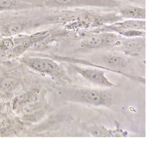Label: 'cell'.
<instances>
[{
  "mask_svg": "<svg viewBox=\"0 0 150 141\" xmlns=\"http://www.w3.org/2000/svg\"><path fill=\"white\" fill-rule=\"evenodd\" d=\"M47 92L33 88L16 95L12 102V109L24 123H36L44 117L48 109Z\"/></svg>",
  "mask_w": 150,
  "mask_h": 141,
  "instance_id": "cell-1",
  "label": "cell"
},
{
  "mask_svg": "<svg viewBox=\"0 0 150 141\" xmlns=\"http://www.w3.org/2000/svg\"><path fill=\"white\" fill-rule=\"evenodd\" d=\"M18 59L22 65L32 70L47 75L52 78L71 82V79L68 76L66 71L54 59L42 56V57L23 56Z\"/></svg>",
  "mask_w": 150,
  "mask_h": 141,
  "instance_id": "cell-2",
  "label": "cell"
},
{
  "mask_svg": "<svg viewBox=\"0 0 150 141\" xmlns=\"http://www.w3.org/2000/svg\"><path fill=\"white\" fill-rule=\"evenodd\" d=\"M59 20L60 16H53L31 19L5 21L0 25V34L2 37H14L33 31L45 24L55 23Z\"/></svg>",
  "mask_w": 150,
  "mask_h": 141,
  "instance_id": "cell-3",
  "label": "cell"
},
{
  "mask_svg": "<svg viewBox=\"0 0 150 141\" xmlns=\"http://www.w3.org/2000/svg\"><path fill=\"white\" fill-rule=\"evenodd\" d=\"M67 92L70 102L105 107L111 106L112 103V95L104 90L71 87Z\"/></svg>",
  "mask_w": 150,
  "mask_h": 141,
  "instance_id": "cell-4",
  "label": "cell"
},
{
  "mask_svg": "<svg viewBox=\"0 0 150 141\" xmlns=\"http://www.w3.org/2000/svg\"><path fill=\"white\" fill-rule=\"evenodd\" d=\"M123 37L112 32L89 33L83 36L78 44L77 50L90 51L108 47H117Z\"/></svg>",
  "mask_w": 150,
  "mask_h": 141,
  "instance_id": "cell-5",
  "label": "cell"
},
{
  "mask_svg": "<svg viewBox=\"0 0 150 141\" xmlns=\"http://www.w3.org/2000/svg\"><path fill=\"white\" fill-rule=\"evenodd\" d=\"M121 3L116 0H45L44 7L49 8H77L83 7L115 9Z\"/></svg>",
  "mask_w": 150,
  "mask_h": 141,
  "instance_id": "cell-6",
  "label": "cell"
},
{
  "mask_svg": "<svg viewBox=\"0 0 150 141\" xmlns=\"http://www.w3.org/2000/svg\"><path fill=\"white\" fill-rule=\"evenodd\" d=\"M52 30L38 32L31 35L25 34L13 37L14 42V47L7 59H15L20 57L25 52L29 50L33 45L43 40L52 34Z\"/></svg>",
  "mask_w": 150,
  "mask_h": 141,
  "instance_id": "cell-7",
  "label": "cell"
},
{
  "mask_svg": "<svg viewBox=\"0 0 150 141\" xmlns=\"http://www.w3.org/2000/svg\"><path fill=\"white\" fill-rule=\"evenodd\" d=\"M69 66L71 69L75 71L88 81L95 85L104 87L115 86L114 84L106 77L103 71L80 67L73 63H69Z\"/></svg>",
  "mask_w": 150,
  "mask_h": 141,
  "instance_id": "cell-8",
  "label": "cell"
},
{
  "mask_svg": "<svg viewBox=\"0 0 150 141\" xmlns=\"http://www.w3.org/2000/svg\"><path fill=\"white\" fill-rule=\"evenodd\" d=\"M103 63L108 68L110 69L115 73H119L127 76L135 80L141 81L140 78L135 77L133 76H129L122 72L121 70L126 68L129 63H130V59L128 56L124 55L120 52H110L105 55H103L102 57Z\"/></svg>",
  "mask_w": 150,
  "mask_h": 141,
  "instance_id": "cell-9",
  "label": "cell"
},
{
  "mask_svg": "<svg viewBox=\"0 0 150 141\" xmlns=\"http://www.w3.org/2000/svg\"><path fill=\"white\" fill-rule=\"evenodd\" d=\"M117 47L122 54L128 57L138 56L145 50V37H123Z\"/></svg>",
  "mask_w": 150,
  "mask_h": 141,
  "instance_id": "cell-10",
  "label": "cell"
},
{
  "mask_svg": "<svg viewBox=\"0 0 150 141\" xmlns=\"http://www.w3.org/2000/svg\"><path fill=\"white\" fill-rule=\"evenodd\" d=\"M24 123L18 117L7 115L0 118V137L19 135L24 131Z\"/></svg>",
  "mask_w": 150,
  "mask_h": 141,
  "instance_id": "cell-11",
  "label": "cell"
},
{
  "mask_svg": "<svg viewBox=\"0 0 150 141\" xmlns=\"http://www.w3.org/2000/svg\"><path fill=\"white\" fill-rule=\"evenodd\" d=\"M45 0H0V13L44 7Z\"/></svg>",
  "mask_w": 150,
  "mask_h": 141,
  "instance_id": "cell-12",
  "label": "cell"
},
{
  "mask_svg": "<svg viewBox=\"0 0 150 141\" xmlns=\"http://www.w3.org/2000/svg\"><path fill=\"white\" fill-rule=\"evenodd\" d=\"M23 87L22 80L16 76L7 75L0 78V91L8 96L20 93Z\"/></svg>",
  "mask_w": 150,
  "mask_h": 141,
  "instance_id": "cell-13",
  "label": "cell"
},
{
  "mask_svg": "<svg viewBox=\"0 0 150 141\" xmlns=\"http://www.w3.org/2000/svg\"><path fill=\"white\" fill-rule=\"evenodd\" d=\"M117 9V13L125 19L145 20L146 19V9L140 6L131 4H122Z\"/></svg>",
  "mask_w": 150,
  "mask_h": 141,
  "instance_id": "cell-14",
  "label": "cell"
},
{
  "mask_svg": "<svg viewBox=\"0 0 150 141\" xmlns=\"http://www.w3.org/2000/svg\"><path fill=\"white\" fill-rule=\"evenodd\" d=\"M88 131L95 137H122L126 135L121 130H109L101 125L92 126L88 129Z\"/></svg>",
  "mask_w": 150,
  "mask_h": 141,
  "instance_id": "cell-15",
  "label": "cell"
},
{
  "mask_svg": "<svg viewBox=\"0 0 150 141\" xmlns=\"http://www.w3.org/2000/svg\"><path fill=\"white\" fill-rule=\"evenodd\" d=\"M112 24L116 27L125 30H135L146 31V21L145 20H126L116 22Z\"/></svg>",
  "mask_w": 150,
  "mask_h": 141,
  "instance_id": "cell-16",
  "label": "cell"
},
{
  "mask_svg": "<svg viewBox=\"0 0 150 141\" xmlns=\"http://www.w3.org/2000/svg\"><path fill=\"white\" fill-rule=\"evenodd\" d=\"M8 115L7 106L4 102L0 100V118H2Z\"/></svg>",
  "mask_w": 150,
  "mask_h": 141,
  "instance_id": "cell-17",
  "label": "cell"
}]
</instances>
